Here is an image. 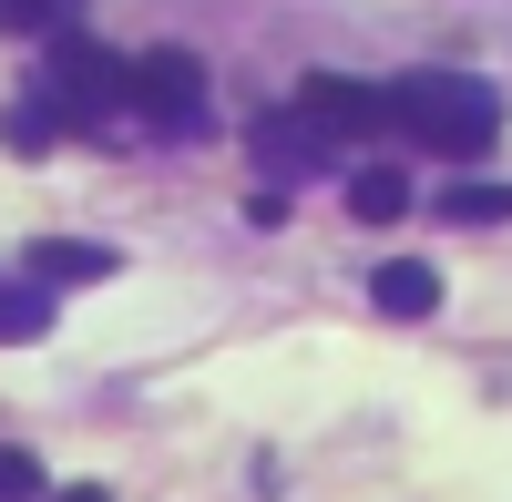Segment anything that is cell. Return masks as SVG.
Listing matches in <instances>:
<instances>
[{"label":"cell","instance_id":"obj_1","mask_svg":"<svg viewBox=\"0 0 512 502\" xmlns=\"http://www.w3.org/2000/svg\"><path fill=\"white\" fill-rule=\"evenodd\" d=\"M390 123L420 154H482L502 134V93L472 82V72H400L390 82Z\"/></svg>","mask_w":512,"mask_h":502},{"label":"cell","instance_id":"obj_2","mask_svg":"<svg viewBox=\"0 0 512 502\" xmlns=\"http://www.w3.org/2000/svg\"><path fill=\"white\" fill-rule=\"evenodd\" d=\"M52 93H62V123H113L123 103H134V62H113L103 41L62 31V52H52Z\"/></svg>","mask_w":512,"mask_h":502},{"label":"cell","instance_id":"obj_3","mask_svg":"<svg viewBox=\"0 0 512 502\" xmlns=\"http://www.w3.org/2000/svg\"><path fill=\"white\" fill-rule=\"evenodd\" d=\"M246 154H256V175H267V185H308V175H328V164H338V134H328V123L318 113H256L246 123Z\"/></svg>","mask_w":512,"mask_h":502},{"label":"cell","instance_id":"obj_4","mask_svg":"<svg viewBox=\"0 0 512 502\" xmlns=\"http://www.w3.org/2000/svg\"><path fill=\"white\" fill-rule=\"evenodd\" d=\"M297 113H318L338 144L400 134V123H390V82H349V72H308V82H297Z\"/></svg>","mask_w":512,"mask_h":502},{"label":"cell","instance_id":"obj_5","mask_svg":"<svg viewBox=\"0 0 512 502\" xmlns=\"http://www.w3.org/2000/svg\"><path fill=\"white\" fill-rule=\"evenodd\" d=\"M134 113H154L164 134H195L205 123V62L195 52H144L134 62Z\"/></svg>","mask_w":512,"mask_h":502},{"label":"cell","instance_id":"obj_6","mask_svg":"<svg viewBox=\"0 0 512 502\" xmlns=\"http://www.w3.org/2000/svg\"><path fill=\"white\" fill-rule=\"evenodd\" d=\"M123 257H113V246H93V236H41L31 246V277L41 287H103Z\"/></svg>","mask_w":512,"mask_h":502},{"label":"cell","instance_id":"obj_7","mask_svg":"<svg viewBox=\"0 0 512 502\" xmlns=\"http://www.w3.org/2000/svg\"><path fill=\"white\" fill-rule=\"evenodd\" d=\"M369 308H379V318H431V308H441V277L420 267V257H390V267L369 277Z\"/></svg>","mask_w":512,"mask_h":502},{"label":"cell","instance_id":"obj_8","mask_svg":"<svg viewBox=\"0 0 512 502\" xmlns=\"http://www.w3.org/2000/svg\"><path fill=\"white\" fill-rule=\"evenodd\" d=\"M349 216H359V226L410 216V175H400V164H359V175H349Z\"/></svg>","mask_w":512,"mask_h":502},{"label":"cell","instance_id":"obj_9","mask_svg":"<svg viewBox=\"0 0 512 502\" xmlns=\"http://www.w3.org/2000/svg\"><path fill=\"white\" fill-rule=\"evenodd\" d=\"M52 134H62V103L52 93H31V103L0 113V144H11V154H52Z\"/></svg>","mask_w":512,"mask_h":502},{"label":"cell","instance_id":"obj_10","mask_svg":"<svg viewBox=\"0 0 512 502\" xmlns=\"http://www.w3.org/2000/svg\"><path fill=\"white\" fill-rule=\"evenodd\" d=\"M441 216H451V226H512V185H451Z\"/></svg>","mask_w":512,"mask_h":502},{"label":"cell","instance_id":"obj_11","mask_svg":"<svg viewBox=\"0 0 512 502\" xmlns=\"http://www.w3.org/2000/svg\"><path fill=\"white\" fill-rule=\"evenodd\" d=\"M41 318H52V287H0V339H41Z\"/></svg>","mask_w":512,"mask_h":502},{"label":"cell","instance_id":"obj_12","mask_svg":"<svg viewBox=\"0 0 512 502\" xmlns=\"http://www.w3.org/2000/svg\"><path fill=\"white\" fill-rule=\"evenodd\" d=\"M0 502H52V472H41L21 441H0Z\"/></svg>","mask_w":512,"mask_h":502},{"label":"cell","instance_id":"obj_13","mask_svg":"<svg viewBox=\"0 0 512 502\" xmlns=\"http://www.w3.org/2000/svg\"><path fill=\"white\" fill-rule=\"evenodd\" d=\"M52 11H62V0H0V31H41Z\"/></svg>","mask_w":512,"mask_h":502},{"label":"cell","instance_id":"obj_14","mask_svg":"<svg viewBox=\"0 0 512 502\" xmlns=\"http://www.w3.org/2000/svg\"><path fill=\"white\" fill-rule=\"evenodd\" d=\"M52 502H113V492H103V482H62Z\"/></svg>","mask_w":512,"mask_h":502}]
</instances>
